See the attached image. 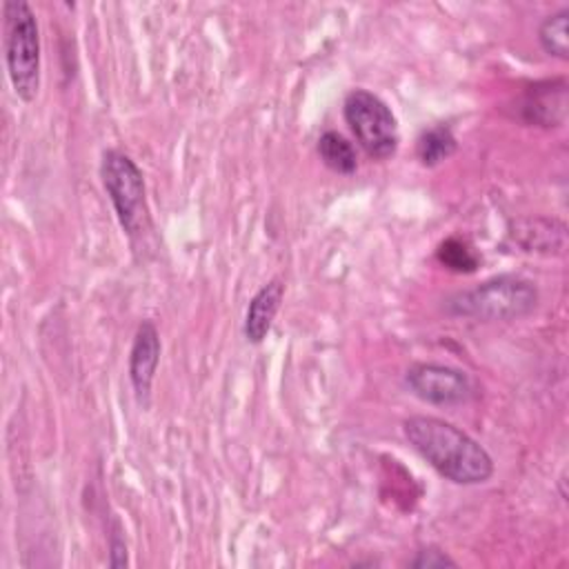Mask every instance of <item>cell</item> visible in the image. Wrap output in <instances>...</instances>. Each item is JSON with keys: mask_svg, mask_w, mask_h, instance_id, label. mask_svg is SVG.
I'll use <instances>...</instances> for the list:
<instances>
[{"mask_svg": "<svg viewBox=\"0 0 569 569\" xmlns=\"http://www.w3.org/2000/svg\"><path fill=\"white\" fill-rule=\"evenodd\" d=\"M538 42L545 53L567 60L569 58V9L562 7L547 16L538 27Z\"/></svg>", "mask_w": 569, "mask_h": 569, "instance_id": "cell-13", "label": "cell"}, {"mask_svg": "<svg viewBox=\"0 0 569 569\" xmlns=\"http://www.w3.org/2000/svg\"><path fill=\"white\" fill-rule=\"evenodd\" d=\"M402 433L411 449L453 485H482L493 476V458L467 431L436 416H409Z\"/></svg>", "mask_w": 569, "mask_h": 569, "instance_id": "cell-1", "label": "cell"}, {"mask_svg": "<svg viewBox=\"0 0 569 569\" xmlns=\"http://www.w3.org/2000/svg\"><path fill=\"white\" fill-rule=\"evenodd\" d=\"M2 49L16 96L22 102H33L40 91V31L29 2H2Z\"/></svg>", "mask_w": 569, "mask_h": 569, "instance_id": "cell-3", "label": "cell"}, {"mask_svg": "<svg viewBox=\"0 0 569 569\" xmlns=\"http://www.w3.org/2000/svg\"><path fill=\"white\" fill-rule=\"evenodd\" d=\"M456 149H458V140L453 131L445 124H433L425 129L416 140V153L425 167L440 164L442 160L453 156Z\"/></svg>", "mask_w": 569, "mask_h": 569, "instance_id": "cell-12", "label": "cell"}, {"mask_svg": "<svg viewBox=\"0 0 569 569\" xmlns=\"http://www.w3.org/2000/svg\"><path fill=\"white\" fill-rule=\"evenodd\" d=\"M520 118L527 124L560 127L567 118V82L558 78L531 84L520 98Z\"/></svg>", "mask_w": 569, "mask_h": 569, "instance_id": "cell-8", "label": "cell"}, {"mask_svg": "<svg viewBox=\"0 0 569 569\" xmlns=\"http://www.w3.org/2000/svg\"><path fill=\"white\" fill-rule=\"evenodd\" d=\"M456 565L458 562L447 551H442L438 547H422L409 560L411 569H445V567H456Z\"/></svg>", "mask_w": 569, "mask_h": 569, "instance_id": "cell-15", "label": "cell"}, {"mask_svg": "<svg viewBox=\"0 0 569 569\" xmlns=\"http://www.w3.org/2000/svg\"><path fill=\"white\" fill-rule=\"evenodd\" d=\"M405 385L416 398L436 407L465 405L476 396V385L467 371L440 362L409 365Z\"/></svg>", "mask_w": 569, "mask_h": 569, "instance_id": "cell-6", "label": "cell"}, {"mask_svg": "<svg viewBox=\"0 0 569 569\" xmlns=\"http://www.w3.org/2000/svg\"><path fill=\"white\" fill-rule=\"evenodd\" d=\"M160 333L153 320H142L136 329L131 351H129V380L133 387V393L140 405H147L151 385L158 371L160 362Z\"/></svg>", "mask_w": 569, "mask_h": 569, "instance_id": "cell-7", "label": "cell"}, {"mask_svg": "<svg viewBox=\"0 0 569 569\" xmlns=\"http://www.w3.org/2000/svg\"><path fill=\"white\" fill-rule=\"evenodd\" d=\"M438 260L458 273H467L473 271L478 267V256L471 251V247L467 242H462L460 238H449L438 247Z\"/></svg>", "mask_w": 569, "mask_h": 569, "instance_id": "cell-14", "label": "cell"}, {"mask_svg": "<svg viewBox=\"0 0 569 569\" xmlns=\"http://www.w3.org/2000/svg\"><path fill=\"white\" fill-rule=\"evenodd\" d=\"M318 156L333 173L351 176L358 169V156L353 144L338 131H325L318 138Z\"/></svg>", "mask_w": 569, "mask_h": 569, "instance_id": "cell-11", "label": "cell"}, {"mask_svg": "<svg viewBox=\"0 0 569 569\" xmlns=\"http://www.w3.org/2000/svg\"><path fill=\"white\" fill-rule=\"evenodd\" d=\"M282 298H284V282L280 278L264 282L253 293V298L249 300V307L244 313V327H242L244 338L249 342L260 345L269 336L271 325L280 311Z\"/></svg>", "mask_w": 569, "mask_h": 569, "instance_id": "cell-10", "label": "cell"}, {"mask_svg": "<svg viewBox=\"0 0 569 569\" xmlns=\"http://www.w3.org/2000/svg\"><path fill=\"white\" fill-rule=\"evenodd\" d=\"M100 180L122 231L131 240L142 236L149 229V207L144 176L136 160L120 149H104L100 158Z\"/></svg>", "mask_w": 569, "mask_h": 569, "instance_id": "cell-4", "label": "cell"}, {"mask_svg": "<svg viewBox=\"0 0 569 569\" xmlns=\"http://www.w3.org/2000/svg\"><path fill=\"white\" fill-rule=\"evenodd\" d=\"M538 307V287L518 273H500L476 287L456 291L445 300V311L453 318L480 322L518 320Z\"/></svg>", "mask_w": 569, "mask_h": 569, "instance_id": "cell-2", "label": "cell"}, {"mask_svg": "<svg viewBox=\"0 0 569 569\" xmlns=\"http://www.w3.org/2000/svg\"><path fill=\"white\" fill-rule=\"evenodd\" d=\"M567 229L556 218H518L509 224L507 238L527 253H560Z\"/></svg>", "mask_w": 569, "mask_h": 569, "instance_id": "cell-9", "label": "cell"}, {"mask_svg": "<svg viewBox=\"0 0 569 569\" xmlns=\"http://www.w3.org/2000/svg\"><path fill=\"white\" fill-rule=\"evenodd\" d=\"M342 116L369 158L387 160L398 151V120L380 96L367 89L349 91L342 104Z\"/></svg>", "mask_w": 569, "mask_h": 569, "instance_id": "cell-5", "label": "cell"}]
</instances>
